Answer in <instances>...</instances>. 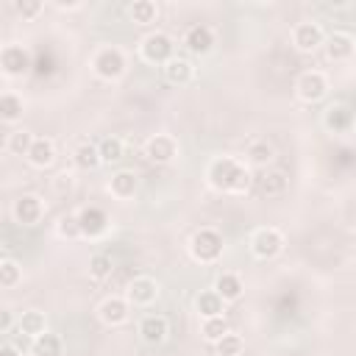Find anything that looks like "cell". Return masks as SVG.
<instances>
[{"instance_id": "1", "label": "cell", "mask_w": 356, "mask_h": 356, "mask_svg": "<svg viewBox=\"0 0 356 356\" xmlns=\"http://www.w3.org/2000/svg\"><path fill=\"white\" fill-rule=\"evenodd\" d=\"M206 181L217 192L245 195L253 184V175H250V167L245 161H239L234 156H217L206 170Z\"/></svg>"}, {"instance_id": "2", "label": "cell", "mask_w": 356, "mask_h": 356, "mask_svg": "<svg viewBox=\"0 0 356 356\" xmlns=\"http://www.w3.org/2000/svg\"><path fill=\"white\" fill-rule=\"evenodd\" d=\"M222 250H225V242L214 228H200L189 239V253L200 264H214L222 256Z\"/></svg>"}, {"instance_id": "3", "label": "cell", "mask_w": 356, "mask_h": 356, "mask_svg": "<svg viewBox=\"0 0 356 356\" xmlns=\"http://www.w3.org/2000/svg\"><path fill=\"white\" fill-rule=\"evenodd\" d=\"M125 67H128L125 53L114 44H106L92 56V70L100 81H120L125 75Z\"/></svg>"}, {"instance_id": "4", "label": "cell", "mask_w": 356, "mask_h": 356, "mask_svg": "<svg viewBox=\"0 0 356 356\" xmlns=\"http://www.w3.org/2000/svg\"><path fill=\"white\" fill-rule=\"evenodd\" d=\"M139 53H142V58L147 64H161L164 67L170 58H175V42L164 31H150L147 36H142Z\"/></svg>"}, {"instance_id": "5", "label": "cell", "mask_w": 356, "mask_h": 356, "mask_svg": "<svg viewBox=\"0 0 356 356\" xmlns=\"http://www.w3.org/2000/svg\"><path fill=\"white\" fill-rule=\"evenodd\" d=\"M281 250H284V236H281L278 228L264 225V228H256V231H253V236H250V253H253L256 259L270 261V259H275Z\"/></svg>"}, {"instance_id": "6", "label": "cell", "mask_w": 356, "mask_h": 356, "mask_svg": "<svg viewBox=\"0 0 356 356\" xmlns=\"http://www.w3.org/2000/svg\"><path fill=\"white\" fill-rule=\"evenodd\" d=\"M295 92H298V97H300L303 103H317V100H323L325 92H328V78H325L320 70H309V72H303V75L298 78Z\"/></svg>"}, {"instance_id": "7", "label": "cell", "mask_w": 356, "mask_h": 356, "mask_svg": "<svg viewBox=\"0 0 356 356\" xmlns=\"http://www.w3.org/2000/svg\"><path fill=\"white\" fill-rule=\"evenodd\" d=\"M292 44L300 53H314L317 47L325 44V33H323V28L317 22H298L292 28Z\"/></svg>"}, {"instance_id": "8", "label": "cell", "mask_w": 356, "mask_h": 356, "mask_svg": "<svg viewBox=\"0 0 356 356\" xmlns=\"http://www.w3.org/2000/svg\"><path fill=\"white\" fill-rule=\"evenodd\" d=\"M156 298H159V281L150 275H136L125 289V300L131 306H150Z\"/></svg>"}, {"instance_id": "9", "label": "cell", "mask_w": 356, "mask_h": 356, "mask_svg": "<svg viewBox=\"0 0 356 356\" xmlns=\"http://www.w3.org/2000/svg\"><path fill=\"white\" fill-rule=\"evenodd\" d=\"M0 67H3V72H6L8 78H19V75L28 72L31 56H28V50H25L22 44H6V47L0 50Z\"/></svg>"}, {"instance_id": "10", "label": "cell", "mask_w": 356, "mask_h": 356, "mask_svg": "<svg viewBox=\"0 0 356 356\" xmlns=\"http://www.w3.org/2000/svg\"><path fill=\"white\" fill-rule=\"evenodd\" d=\"M145 156L156 164H170L178 156V142L170 134H156L145 142Z\"/></svg>"}, {"instance_id": "11", "label": "cell", "mask_w": 356, "mask_h": 356, "mask_svg": "<svg viewBox=\"0 0 356 356\" xmlns=\"http://www.w3.org/2000/svg\"><path fill=\"white\" fill-rule=\"evenodd\" d=\"M11 214H14V220L19 225H36L42 220V214H44V203L36 195H19L14 200V206H11Z\"/></svg>"}, {"instance_id": "12", "label": "cell", "mask_w": 356, "mask_h": 356, "mask_svg": "<svg viewBox=\"0 0 356 356\" xmlns=\"http://www.w3.org/2000/svg\"><path fill=\"white\" fill-rule=\"evenodd\" d=\"M128 314H131V303H128L125 298H120V295L106 298V300L100 303V309H97L100 323H103V325H111V328L122 325V323L128 320Z\"/></svg>"}, {"instance_id": "13", "label": "cell", "mask_w": 356, "mask_h": 356, "mask_svg": "<svg viewBox=\"0 0 356 356\" xmlns=\"http://www.w3.org/2000/svg\"><path fill=\"white\" fill-rule=\"evenodd\" d=\"M78 222H81V236H89V239H97L106 234L108 228V217L103 209L97 206H86L78 211Z\"/></svg>"}, {"instance_id": "14", "label": "cell", "mask_w": 356, "mask_h": 356, "mask_svg": "<svg viewBox=\"0 0 356 356\" xmlns=\"http://www.w3.org/2000/svg\"><path fill=\"white\" fill-rule=\"evenodd\" d=\"M167 334H170L167 317H161V314H147V317L139 320V337H142V342H147V345H161V342L167 339Z\"/></svg>"}, {"instance_id": "15", "label": "cell", "mask_w": 356, "mask_h": 356, "mask_svg": "<svg viewBox=\"0 0 356 356\" xmlns=\"http://www.w3.org/2000/svg\"><path fill=\"white\" fill-rule=\"evenodd\" d=\"M184 47L189 53H195V56H206L214 47V31L209 25H192L184 33Z\"/></svg>"}, {"instance_id": "16", "label": "cell", "mask_w": 356, "mask_h": 356, "mask_svg": "<svg viewBox=\"0 0 356 356\" xmlns=\"http://www.w3.org/2000/svg\"><path fill=\"white\" fill-rule=\"evenodd\" d=\"M356 53V39L345 31H334L328 39H325V56L331 61H348L350 56Z\"/></svg>"}, {"instance_id": "17", "label": "cell", "mask_w": 356, "mask_h": 356, "mask_svg": "<svg viewBox=\"0 0 356 356\" xmlns=\"http://www.w3.org/2000/svg\"><path fill=\"white\" fill-rule=\"evenodd\" d=\"M139 189V178L131 172V170H117L111 178H108V192L111 197L117 200H131Z\"/></svg>"}, {"instance_id": "18", "label": "cell", "mask_w": 356, "mask_h": 356, "mask_svg": "<svg viewBox=\"0 0 356 356\" xmlns=\"http://www.w3.org/2000/svg\"><path fill=\"white\" fill-rule=\"evenodd\" d=\"M161 72H164V81L172 83V86H184V83H189V81L195 78L192 61H186V58H181V56L170 58V61L161 67Z\"/></svg>"}, {"instance_id": "19", "label": "cell", "mask_w": 356, "mask_h": 356, "mask_svg": "<svg viewBox=\"0 0 356 356\" xmlns=\"http://www.w3.org/2000/svg\"><path fill=\"white\" fill-rule=\"evenodd\" d=\"M25 159H28L31 167H36V170L50 167V164L56 161V145H53V139H47V136H36Z\"/></svg>"}, {"instance_id": "20", "label": "cell", "mask_w": 356, "mask_h": 356, "mask_svg": "<svg viewBox=\"0 0 356 356\" xmlns=\"http://www.w3.org/2000/svg\"><path fill=\"white\" fill-rule=\"evenodd\" d=\"M256 186L264 197H281L289 186V178L281 172V170H264L259 178H256Z\"/></svg>"}, {"instance_id": "21", "label": "cell", "mask_w": 356, "mask_h": 356, "mask_svg": "<svg viewBox=\"0 0 356 356\" xmlns=\"http://www.w3.org/2000/svg\"><path fill=\"white\" fill-rule=\"evenodd\" d=\"M214 292L225 303H234V300H239L245 295V284H242V278L236 273H220L217 281H214Z\"/></svg>"}, {"instance_id": "22", "label": "cell", "mask_w": 356, "mask_h": 356, "mask_svg": "<svg viewBox=\"0 0 356 356\" xmlns=\"http://www.w3.org/2000/svg\"><path fill=\"white\" fill-rule=\"evenodd\" d=\"M323 122H325V128H328V131H334V134H342V131L353 128V111H350L348 106H342V103H337V106H328V108H325V117H323Z\"/></svg>"}, {"instance_id": "23", "label": "cell", "mask_w": 356, "mask_h": 356, "mask_svg": "<svg viewBox=\"0 0 356 356\" xmlns=\"http://www.w3.org/2000/svg\"><path fill=\"white\" fill-rule=\"evenodd\" d=\"M273 159H275V150H273V145H270L267 139H256V142H250L248 150H245L248 167H261V170H267V164H270Z\"/></svg>"}, {"instance_id": "24", "label": "cell", "mask_w": 356, "mask_h": 356, "mask_svg": "<svg viewBox=\"0 0 356 356\" xmlns=\"http://www.w3.org/2000/svg\"><path fill=\"white\" fill-rule=\"evenodd\" d=\"M64 345H61V337L53 334V331H44L39 337H33V348H31V356H61Z\"/></svg>"}, {"instance_id": "25", "label": "cell", "mask_w": 356, "mask_h": 356, "mask_svg": "<svg viewBox=\"0 0 356 356\" xmlns=\"http://www.w3.org/2000/svg\"><path fill=\"white\" fill-rule=\"evenodd\" d=\"M128 17L136 25H153L159 19V6L153 0H134L128 8Z\"/></svg>"}, {"instance_id": "26", "label": "cell", "mask_w": 356, "mask_h": 356, "mask_svg": "<svg viewBox=\"0 0 356 356\" xmlns=\"http://www.w3.org/2000/svg\"><path fill=\"white\" fill-rule=\"evenodd\" d=\"M72 159H75V167H78V170H97V167L103 164L100 150H97V145H92V142H81V145L75 147Z\"/></svg>"}, {"instance_id": "27", "label": "cell", "mask_w": 356, "mask_h": 356, "mask_svg": "<svg viewBox=\"0 0 356 356\" xmlns=\"http://www.w3.org/2000/svg\"><path fill=\"white\" fill-rule=\"evenodd\" d=\"M195 306H197V314H200L203 320H206V317H222V306H225V300H222L214 289H209V292H200V295H197Z\"/></svg>"}, {"instance_id": "28", "label": "cell", "mask_w": 356, "mask_h": 356, "mask_svg": "<svg viewBox=\"0 0 356 356\" xmlns=\"http://www.w3.org/2000/svg\"><path fill=\"white\" fill-rule=\"evenodd\" d=\"M17 328L28 337H39L47 331V320H44V312H36V309H28L22 312V317L17 320Z\"/></svg>"}, {"instance_id": "29", "label": "cell", "mask_w": 356, "mask_h": 356, "mask_svg": "<svg viewBox=\"0 0 356 356\" xmlns=\"http://www.w3.org/2000/svg\"><path fill=\"white\" fill-rule=\"evenodd\" d=\"M228 331H231V328H228V320H225V317H206V320L200 323V334H203V339L211 342V345H217Z\"/></svg>"}, {"instance_id": "30", "label": "cell", "mask_w": 356, "mask_h": 356, "mask_svg": "<svg viewBox=\"0 0 356 356\" xmlns=\"http://www.w3.org/2000/svg\"><path fill=\"white\" fill-rule=\"evenodd\" d=\"M33 134L31 131H25V128H17V131H11L8 134V139H6V147H8V153H14V156H28V150H31V145H33Z\"/></svg>"}, {"instance_id": "31", "label": "cell", "mask_w": 356, "mask_h": 356, "mask_svg": "<svg viewBox=\"0 0 356 356\" xmlns=\"http://www.w3.org/2000/svg\"><path fill=\"white\" fill-rule=\"evenodd\" d=\"M22 97L19 95H14V92H6L3 97H0V117H3V122H17L19 117H22Z\"/></svg>"}, {"instance_id": "32", "label": "cell", "mask_w": 356, "mask_h": 356, "mask_svg": "<svg viewBox=\"0 0 356 356\" xmlns=\"http://www.w3.org/2000/svg\"><path fill=\"white\" fill-rule=\"evenodd\" d=\"M97 150H100L103 164H114V161H120V159H122L125 145H122V139H117V136H106V139H100V142H97Z\"/></svg>"}, {"instance_id": "33", "label": "cell", "mask_w": 356, "mask_h": 356, "mask_svg": "<svg viewBox=\"0 0 356 356\" xmlns=\"http://www.w3.org/2000/svg\"><path fill=\"white\" fill-rule=\"evenodd\" d=\"M22 281V267L14 261V259H3L0 261V286L3 289H11V286H17Z\"/></svg>"}, {"instance_id": "34", "label": "cell", "mask_w": 356, "mask_h": 356, "mask_svg": "<svg viewBox=\"0 0 356 356\" xmlns=\"http://www.w3.org/2000/svg\"><path fill=\"white\" fill-rule=\"evenodd\" d=\"M214 348H217V356H242V350H245V339H242L239 334H231V331H228Z\"/></svg>"}, {"instance_id": "35", "label": "cell", "mask_w": 356, "mask_h": 356, "mask_svg": "<svg viewBox=\"0 0 356 356\" xmlns=\"http://www.w3.org/2000/svg\"><path fill=\"white\" fill-rule=\"evenodd\" d=\"M89 275H92L95 281L108 278V275H111V256H108V253H95V256L89 259Z\"/></svg>"}, {"instance_id": "36", "label": "cell", "mask_w": 356, "mask_h": 356, "mask_svg": "<svg viewBox=\"0 0 356 356\" xmlns=\"http://www.w3.org/2000/svg\"><path fill=\"white\" fill-rule=\"evenodd\" d=\"M14 11H17L22 19H36V17L44 11V3H39V0H17V3H14Z\"/></svg>"}, {"instance_id": "37", "label": "cell", "mask_w": 356, "mask_h": 356, "mask_svg": "<svg viewBox=\"0 0 356 356\" xmlns=\"http://www.w3.org/2000/svg\"><path fill=\"white\" fill-rule=\"evenodd\" d=\"M58 234L67 236V239H78L81 236V222H78V214H64L58 220Z\"/></svg>"}, {"instance_id": "38", "label": "cell", "mask_w": 356, "mask_h": 356, "mask_svg": "<svg viewBox=\"0 0 356 356\" xmlns=\"http://www.w3.org/2000/svg\"><path fill=\"white\" fill-rule=\"evenodd\" d=\"M17 350H22V353H31V348H33V337H28V334H22L19 328L17 331H11L8 337H6Z\"/></svg>"}, {"instance_id": "39", "label": "cell", "mask_w": 356, "mask_h": 356, "mask_svg": "<svg viewBox=\"0 0 356 356\" xmlns=\"http://www.w3.org/2000/svg\"><path fill=\"white\" fill-rule=\"evenodd\" d=\"M14 331V314H11V309H3L0 312V334H11Z\"/></svg>"}, {"instance_id": "40", "label": "cell", "mask_w": 356, "mask_h": 356, "mask_svg": "<svg viewBox=\"0 0 356 356\" xmlns=\"http://www.w3.org/2000/svg\"><path fill=\"white\" fill-rule=\"evenodd\" d=\"M0 356H25V353H22V350H17V348H14V345L6 339V342L0 345Z\"/></svg>"}, {"instance_id": "41", "label": "cell", "mask_w": 356, "mask_h": 356, "mask_svg": "<svg viewBox=\"0 0 356 356\" xmlns=\"http://www.w3.org/2000/svg\"><path fill=\"white\" fill-rule=\"evenodd\" d=\"M81 6H83V3H61V0L56 3V8H61V11H67V8H81Z\"/></svg>"}, {"instance_id": "42", "label": "cell", "mask_w": 356, "mask_h": 356, "mask_svg": "<svg viewBox=\"0 0 356 356\" xmlns=\"http://www.w3.org/2000/svg\"><path fill=\"white\" fill-rule=\"evenodd\" d=\"M353 128H356V114H353Z\"/></svg>"}]
</instances>
